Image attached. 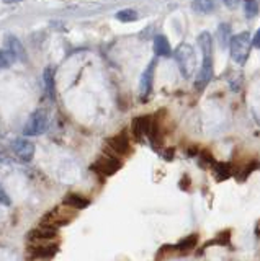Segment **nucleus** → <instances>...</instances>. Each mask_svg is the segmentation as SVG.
<instances>
[{"label": "nucleus", "mask_w": 260, "mask_h": 261, "mask_svg": "<svg viewBox=\"0 0 260 261\" xmlns=\"http://www.w3.org/2000/svg\"><path fill=\"white\" fill-rule=\"evenodd\" d=\"M252 47V36L247 31H242L234 35L229 41V51L232 61L238 65H246Z\"/></svg>", "instance_id": "obj_1"}, {"label": "nucleus", "mask_w": 260, "mask_h": 261, "mask_svg": "<svg viewBox=\"0 0 260 261\" xmlns=\"http://www.w3.org/2000/svg\"><path fill=\"white\" fill-rule=\"evenodd\" d=\"M175 59L178 64V69L183 73V77L190 79L195 67H197V54H195V49L186 43L180 44L175 51Z\"/></svg>", "instance_id": "obj_2"}, {"label": "nucleus", "mask_w": 260, "mask_h": 261, "mask_svg": "<svg viewBox=\"0 0 260 261\" xmlns=\"http://www.w3.org/2000/svg\"><path fill=\"white\" fill-rule=\"evenodd\" d=\"M48 126H50V116H48V111L46 110H36L30 114L23 133H25V136H33V137L41 136L48 130Z\"/></svg>", "instance_id": "obj_3"}, {"label": "nucleus", "mask_w": 260, "mask_h": 261, "mask_svg": "<svg viewBox=\"0 0 260 261\" xmlns=\"http://www.w3.org/2000/svg\"><path fill=\"white\" fill-rule=\"evenodd\" d=\"M76 217V211L70 207H54L51 212H48L44 219L41 220L43 225H50L58 228L61 225H67L72 219Z\"/></svg>", "instance_id": "obj_4"}, {"label": "nucleus", "mask_w": 260, "mask_h": 261, "mask_svg": "<svg viewBox=\"0 0 260 261\" xmlns=\"http://www.w3.org/2000/svg\"><path fill=\"white\" fill-rule=\"evenodd\" d=\"M213 64H215L213 56L203 57V62H201L200 69L197 72V77H195V88H197L198 92H203V90L209 85V82L213 80V75H215Z\"/></svg>", "instance_id": "obj_5"}, {"label": "nucleus", "mask_w": 260, "mask_h": 261, "mask_svg": "<svg viewBox=\"0 0 260 261\" xmlns=\"http://www.w3.org/2000/svg\"><path fill=\"white\" fill-rule=\"evenodd\" d=\"M120 168H121V160L118 157H113V155H102L92 165V170L97 171V173H102L103 176L115 175Z\"/></svg>", "instance_id": "obj_6"}, {"label": "nucleus", "mask_w": 260, "mask_h": 261, "mask_svg": "<svg viewBox=\"0 0 260 261\" xmlns=\"http://www.w3.org/2000/svg\"><path fill=\"white\" fill-rule=\"evenodd\" d=\"M12 149L15 152V155H17V159L21 160V162H31L35 157V144L30 142L28 139H15L13 144H12Z\"/></svg>", "instance_id": "obj_7"}, {"label": "nucleus", "mask_w": 260, "mask_h": 261, "mask_svg": "<svg viewBox=\"0 0 260 261\" xmlns=\"http://www.w3.org/2000/svg\"><path fill=\"white\" fill-rule=\"evenodd\" d=\"M156 65H157V61L154 59L149 62L148 69L143 72V75L139 79V95L143 100H146L151 92H152V85H154V70H156Z\"/></svg>", "instance_id": "obj_8"}, {"label": "nucleus", "mask_w": 260, "mask_h": 261, "mask_svg": "<svg viewBox=\"0 0 260 261\" xmlns=\"http://www.w3.org/2000/svg\"><path fill=\"white\" fill-rule=\"evenodd\" d=\"M107 145L118 155H125V153L129 152V149H131V145H129V139H128V136L125 133L110 137L107 141Z\"/></svg>", "instance_id": "obj_9"}, {"label": "nucleus", "mask_w": 260, "mask_h": 261, "mask_svg": "<svg viewBox=\"0 0 260 261\" xmlns=\"http://www.w3.org/2000/svg\"><path fill=\"white\" fill-rule=\"evenodd\" d=\"M213 175L216 178V181H226L231 176H235V167L232 163L227 162H216L213 167Z\"/></svg>", "instance_id": "obj_10"}, {"label": "nucleus", "mask_w": 260, "mask_h": 261, "mask_svg": "<svg viewBox=\"0 0 260 261\" xmlns=\"http://www.w3.org/2000/svg\"><path fill=\"white\" fill-rule=\"evenodd\" d=\"M152 126V116H137L133 119V134L136 139H141L144 136H149V130Z\"/></svg>", "instance_id": "obj_11"}, {"label": "nucleus", "mask_w": 260, "mask_h": 261, "mask_svg": "<svg viewBox=\"0 0 260 261\" xmlns=\"http://www.w3.org/2000/svg\"><path fill=\"white\" fill-rule=\"evenodd\" d=\"M28 237L31 240H51V239H56V237H58V228L41 224L38 228H35V230H31L28 233Z\"/></svg>", "instance_id": "obj_12"}, {"label": "nucleus", "mask_w": 260, "mask_h": 261, "mask_svg": "<svg viewBox=\"0 0 260 261\" xmlns=\"http://www.w3.org/2000/svg\"><path fill=\"white\" fill-rule=\"evenodd\" d=\"M152 46H154V53H156V56H159V57L172 56V46H170L167 36H164V35H157L154 38Z\"/></svg>", "instance_id": "obj_13"}, {"label": "nucleus", "mask_w": 260, "mask_h": 261, "mask_svg": "<svg viewBox=\"0 0 260 261\" xmlns=\"http://www.w3.org/2000/svg\"><path fill=\"white\" fill-rule=\"evenodd\" d=\"M7 49L15 56V59L17 61H27V51H25V47H23L21 44V41L18 38H15V36H9V39H7Z\"/></svg>", "instance_id": "obj_14"}, {"label": "nucleus", "mask_w": 260, "mask_h": 261, "mask_svg": "<svg viewBox=\"0 0 260 261\" xmlns=\"http://www.w3.org/2000/svg\"><path fill=\"white\" fill-rule=\"evenodd\" d=\"M88 204H90V201H88L87 198H84V196H80V194H67L66 198H64V206H67L74 211L85 209Z\"/></svg>", "instance_id": "obj_15"}, {"label": "nucleus", "mask_w": 260, "mask_h": 261, "mask_svg": "<svg viewBox=\"0 0 260 261\" xmlns=\"http://www.w3.org/2000/svg\"><path fill=\"white\" fill-rule=\"evenodd\" d=\"M198 46L203 53V57L213 56V38H211L208 31H203L198 35Z\"/></svg>", "instance_id": "obj_16"}, {"label": "nucleus", "mask_w": 260, "mask_h": 261, "mask_svg": "<svg viewBox=\"0 0 260 261\" xmlns=\"http://www.w3.org/2000/svg\"><path fill=\"white\" fill-rule=\"evenodd\" d=\"M43 82H44V87H46V92L48 96L54 100L56 98V87H54V72L51 67H46L43 72Z\"/></svg>", "instance_id": "obj_17"}, {"label": "nucleus", "mask_w": 260, "mask_h": 261, "mask_svg": "<svg viewBox=\"0 0 260 261\" xmlns=\"http://www.w3.org/2000/svg\"><path fill=\"white\" fill-rule=\"evenodd\" d=\"M197 243H198V233H190L178 242L174 248L180 250V251H188V250H193L195 247H197Z\"/></svg>", "instance_id": "obj_18"}, {"label": "nucleus", "mask_w": 260, "mask_h": 261, "mask_svg": "<svg viewBox=\"0 0 260 261\" xmlns=\"http://www.w3.org/2000/svg\"><path fill=\"white\" fill-rule=\"evenodd\" d=\"M216 38L219 39V44H221V47H226L227 44H229L231 41V27L227 23H221L216 30Z\"/></svg>", "instance_id": "obj_19"}, {"label": "nucleus", "mask_w": 260, "mask_h": 261, "mask_svg": "<svg viewBox=\"0 0 260 261\" xmlns=\"http://www.w3.org/2000/svg\"><path fill=\"white\" fill-rule=\"evenodd\" d=\"M209 245H221V247H231L232 248V243H231V230H223L216 235V239H213L211 242H208L205 247H209Z\"/></svg>", "instance_id": "obj_20"}, {"label": "nucleus", "mask_w": 260, "mask_h": 261, "mask_svg": "<svg viewBox=\"0 0 260 261\" xmlns=\"http://www.w3.org/2000/svg\"><path fill=\"white\" fill-rule=\"evenodd\" d=\"M56 251H58V247H56V245H48V247H33V248H31L33 256H38V258H51Z\"/></svg>", "instance_id": "obj_21"}, {"label": "nucleus", "mask_w": 260, "mask_h": 261, "mask_svg": "<svg viewBox=\"0 0 260 261\" xmlns=\"http://www.w3.org/2000/svg\"><path fill=\"white\" fill-rule=\"evenodd\" d=\"M244 8V15H246V18H255L258 15V10H260V4L255 2V0H247V2H244L242 5Z\"/></svg>", "instance_id": "obj_22"}, {"label": "nucleus", "mask_w": 260, "mask_h": 261, "mask_svg": "<svg viewBox=\"0 0 260 261\" xmlns=\"http://www.w3.org/2000/svg\"><path fill=\"white\" fill-rule=\"evenodd\" d=\"M17 61L15 56L9 51V49H0V69H9Z\"/></svg>", "instance_id": "obj_23"}, {"label": "nucleus", "mask_w": 260, "mask_h": 261, "mask_svg": "<svg viewBox=\"0 0 260 261\" xmlns=\"http://www.w3.org/2000/svg\"><path fill=\"white\" fill-rule=\"evenodd\" d=\"M116 20L123 21V23H131L137 20V12L133 10V8H125V10H120L116 13Z\"/></svg>", "instance_id": "obj_24"}, {"label": "nucleus", "mask_w": 260, "mask_h": 261, "mask_svg": "<svg viewBox=\"0 0 260 261\" xmlns=\"http://www.w3.org/2000/svg\"><path fill=\"white\" fill-rule=\"evenodd\" d=\"M192 8L197 13H209V12H213L215 4L209 2V0H198V2L192 4Z\"/></svg>", "instance_id": "obj_25"}, {"label": "nucleus", "mask_w": 260, "mask_h": 261, "mask_svg": "<svg viewBox=\"0 0 260 261\" xmlns=\"http://www.w3.org/2000/svg\"><path fill=\"white\" fill-rule=\"evenodd\" d=\"M198 159H200V165L201 167H213L216 163V160L213 159V155H211L208 150H200Z\"/></svg>", "instance_id": "obj_26"}, {"label": "nucleus", "mask_w": 260, "mask_h": 261, "mask_svg": "<svg viewBox=\"0 0 260 261\" xmlns=\"http://www.w3.org/2000/svg\"><path fill=\"white\" fill-rule=\"evenodd\" d=\"M0 202L5 204V206H10V198H9V194H7V191L4 190V186L2 183H0Z\"/></svg>", "instance_id": "obj_27"}, {"label": "nucleus", "mask_w": 260, "mask_h": 261, "mask_svg": "<svg viewBox=\"0 0 260 261\" xmlns=\"http://www.w3.org/2000/svg\"><path fill=\"white\" fill-rule=\"evenodd\" d=\"M252 46L257 47V49H260V28L255 31V35L252 36Z\"/></svg>", "instance_id": "obj_28"}, {"label": "nucleus", "mask_w": 260, "mask_h": 261, "mask_svg": "<svg viewBox=\"0 0 260 261\" xmlns=\"http://www.w3.org/2000/svg\"><path fill=\"white\" fill-rule=\"evenodd\" d=\"M162 157L167 159V160H172L174 159V150L172 149H167L166 152H162Z\"/></svg>", "instance_id": "obj_29"}, {"label": "nucleus", "mask_w": 260, "mask_h": 261, "mask_svg": "<svg viewBox=\"0 0 260 261\" xmlns=\"http://www.w3.org/2000/svg\"><path fill=\"white\" fill-rule=\"evenodd\" d=\"M227 7H235V5H238V4H235V2H224Z\"/></svg>", "instance_id": "obj_30"}]
</instances>
